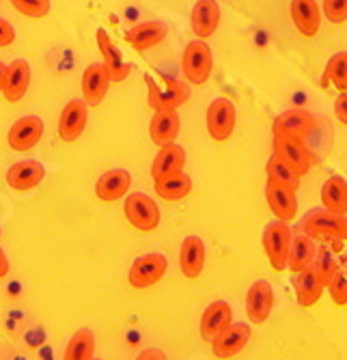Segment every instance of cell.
<instances>
[{
  "label": "cell",
  "mask_w": 347,
  "mask_h": 360,
  "mask_svg": "<svg viewBox=\"0 0 347 360\" xmlns=\"http://www.w3.org/2000/svg\"><path fill=\"white\" fill-rule=\"evenodd\" d=\"M300 224L302 233L310 236L313 240H322L324 244H332L336 250L347 240V216H336L324 207L310 210Z\"/></svg>",
  "instance_id": "obj_1"
},
{
  "label": "cell",
  "mask_w": 347,
  "mask_h": 360,
  "mask_svg": "<svg viewBox=\"0 0 347 360\" xmlns=\"http://www.w3.org/2000/svg\"><path fill=\"white\" fill-rule=\"evenodd\" d=\"M181 70L188 84L192 86H201L209 80L214 70V54L211 48L205 44V39H195L185 46L181 56Z\"/></svg>",
  "instance_id": "obj_2"
},
{
  "label": "cell",
  "mask_w": 347,
  "mask_h": 360,
  "mask_svg": "<svg viewBox=\"0 0 347 360\" xmlns=\"http://www.w3.org/2000/svg\"><path fill=\"white\" fill-rule=\"evenodd\" d=\"M292 229L287 222L282 220H272L266 224L263 233H261V242H263V250L270 259V266L276 272H282L287 268V255H289V246H292Z\"/></svg>",
  "instance_id": "obj_3"
},
{
  "label": "cell",
  "mask_w": 347,
  "mask_h": 360,
  "mask_svg": "<svg viewBox=\"0 0 347 360\" xmlns=\"http://www.w3.org/2000/svg\"><path fill=\"white\" fill-rule=\"evenodd\" d=\"M145 82L149 86V106L155 110H179L188 97H190V86L179 80L164 78V86L155 82L153 76L145 74Z\"/></svg>",
  "instance_id": "obj_4"
},
{
  "label": "cell",
  "mask_w": 347,
  "mask_h": 360,
  "mask_svg": "<svg viewBox=\"0 0 347 360\" xmlns=\"http://www.w3.org/2000/svg\"><path fill=\"white\" fill-rule=\"evenodd\" d=\"M123 212H125L128 222L143 233H149V231H153V229H157L160 218H162L157 203L145 192H132V194L125 196Z\"/></svg>",
  "instance_id": "obj_5"
},
{
  "label": "cell",
  "mask_w": 347,
  "mask_h": 360,
  "mask_svg": "<svg viewBox=\"0 0 347 360\" xmlns=\"http://www.w3.org/2000/svg\"><path fill=\"white\" fill-rule=\"evenodd\" d=\"M169 270V261L162 252H147L134 259L128 272V281L134 289H149L157 285Z\"/></svg>",
  "instance_id": "obj_6"
},
{
  "label": "cell",
  "mask_w": 347,
  "mask_h": 360,
  "mask_svg": "<svg viewBox=\"0 0 347 360\" xmlns=\"http://www.w3.org/2000/svg\"><path fill=\"white\" fill-rule=\"evenodd\" d=\"M235 119H237V112H235V106L229 97H216V100L209 104L207 117H205L209 139H214L216 143L229 141L235 129Z\"/></svg>",
  "instance_id": "obj_7"
},
{
  "label": "cell",
  "mask_w": 347,
  "mask_h": 360,
  "mask_svg": "<svg viewBox=\"0 0 347 360\" xmlns=\"http://www.w3.org/2000/svg\"><path fill=\"white\" fill-rule=\"evenodd\" d=\"M272 149H274V155H278L282 162H287V165L300 177H304L310 171V167H313V151L306 147V143L302 139H292V136L274 134Z\"/></svg>",
  "instance_id": "obj_8"
},
{
  "label": "cell",
  "mask_w": 347,
  "mask_h": 360,
  "mask_svg": "<svg viewBox=\"0 0 347 360\" xmlns=\"http://www.w3.org/2000/svg\"><path fill=\"white\" fill-rule=\"evenodd\" d=\"M246 315L252 323L268 321L272 309H274V289L268 281H255L246 293Z\"/></svg>",
  "instance_id": "obj_9"
},
{
  "label": "cell",
  "mask_w": 347,
  "mask_h": 360,
  "mask_svg": "<svg viewBox=\"0 0 347 360\" xmlns=\"http://www.w3.org/2000/svg\"><path fill=\"white\" fill-rule=\"evenodd\" d=\"M274 134L292 136V139H308L310 132L315 129V119L308 110L304 108H289L285 112H280L274 119Z\"/></svg>",
  "instance_id": "obj_10"
},
{
  "label": "cell",
  "mask_w": 347,
  "mask_h": 360,
  "mask_svg": "<svg viewBox=\"0 0 347 360\" xmlns=\"http://www.w3.org/2000/svg\"><path fill=\"white\" fill-rule=\"evenodd\" d=\"M89 121V104L84 100H72L63 108L58 117V139L65 143H74L80 139Z\"/></svg>",
  "instance_id": "obj_11"
},
{
  "label": "cell",
  "mask_w": 347,
  "mask_h": 360,
  "mask_svg": "<svg viewBox=\"0 0 347 360\" xmlns=\"http://www.w3.org/2000/svg\"><path fill=\"white\" fill-rule=\"evenodd\" d=\"M44 136V121L35 115L30 117H22L18 119L9 134H7V143L13 151H30Z\"/></svg>",
  "instance_id": "obj_12"
},
{
  "label": "cell",
  "mask_w": 347,
  "mask_h": 360,
  "mask_svg": "<svg viewBox=\"0 0 347 360\" xmlns=\"http://www.w3.org/2000/svg\"><path fill=\"white\" fill-rule=\"evenodd\" d=\"M250 341V326L248 323H231L225 328L214 341H211V352L220 360H229L237 356Z\"/></svg>",
  "instance_id": "obj_13"
},
{
  "label": "cell",
  "mask_w": 347,
  "mask_h": 360,
  "mask_svg": "<svg viewBox=\"0 0 347 360\" xmlns=\"http://www.w3.org/2000/svg\"><path fill=\"white\" fill-rule=\"evenodd\" d=\"M233 323V309L227 300H214L201 315V337L211 343L220 333Z\"/></svg>",
  "instance_id": "obj_14"
},
{
  "label": "cell",
  "mask_w": 347,
  "mask_h": 360,
  "mask_svg": "<svg viewBox=\"0 0 347 360\" xmlns=\"http://www.w3.org/2000/svg\"><path fill=\"white\" fill-rule=\"evenodd\" d=\"M169 35V26L164 22L157 20H149V22H140L136 26H132L128 32H125V41H128L136 52H145L155 48L157 44H162Z\"/></svg>",
  "instance_id": "obj_15"
},
{
  "label": "cell",
  "mask_w": 347,
  "mask_h": 360,
  "mask_svg": "<svg viewBox=\"0 0 347 360\" xmlns=\"http://www.w3.org/2000/svg\"><path fill=\"white\" fill-rule=\"evenodd\" d=\"M98 48L102 52V65L110 78V82H121L130 76L132 65L130 63H123V56L119 52V48L114 46V41L110 39V35L106 32V28L98 30Z\"/></svg>",
  "instance_id": "obj_16"
},
{
  "label": "cell",
  "mask_w": 347,
  "mask_h": 360,
  "mask_svg": "<svg viewBox=\"0 0 347 360\" xmlns=\"http://www.w3.org/2000/svg\"><path fill=\"white\" fill-rule=\"evenodd\" d=\"M205 242L199 236H188L179 248V268L185 278H199L205 268Z\"/></svg>",
  "instance_id": "obj_17"
},
{
  "label": "cell",
  "mask_w": 347,
  "mask_h": 360,
  "mask_svg": "<svg viewBox=\"0 0 347 360\" xmlns=\"http://www.w3.org/2000/svg\"><path fill=\"white\" fill-rule=\"evenodd\" d=\"M266 201L276 220L292 222L298 214V196L292 188L266 184Z\"/></svg>",
  "instance_id": "obj_18"
},
{
  "label": "cell",
  "mask_w": 347,
  "mask_h": 360,
  "mask_svg": "<svg viewBox=\"0 0 347 360\" xmlns=\"http://www.w3.org/2000/svg\"><path fill=\"white\" fill-rule=\"evenodd\" d=\"M46 177V169L41 162L37 160H22L15 162V165L7 171V184L9 188L18 190V192H28L37 188Z\"/></svg>",
  "instance_id": "obj_19"
},
{
  "label": "cell",
  "mask_w": 347,
  "mask_h": 360,
  "mask_svg": "<svg viewBox=\"0 0 347 360\" xmlns=\"http://www.w3.org/2000/svg\"><path fill=\"white\" fill-rule=\"evenodd\" d=\"M130 186H132V175L128 171L125 169H110L98 179L96 194H98V199L104 203H114V201H121L123 196L130 192Z\"/></svg>",
  "instance_id": "obj_20"
},
{
  "label": "cell",
  "mask_w": 347,
  "mask_h": 360,
  "mask_svg": "<svg viewBox=\"0 0 347 360\" xmlns=\"http://www.w3.org/2000/svg\"><path fill=\"white\" fill-rule=\"evenodd\" d=\"M110 78L102 63H91L82 74V100L89 106H98L108 93Z\"/></svg>",
  "instance_id": "obj_21"
},
{
  "label": "cell",
  "mask_w": 347,
  "mask_h": 360,
  "mask_svg": "<svg viewBox=\"0 0 347 360\" xmlns=\"http://www.w3.org/2000/svg\"><path fill=\"white\" fill-rule=\"evenodd\" d=\"M181 129V119L177 110H155L149 123V136L157 147L175 143Z\"/></svg>",
  "instance_id": "obj_22"
},
{
  "label": "cell",
  "mask_w": 347,
  "mask_h": 360,
  "mask_svg": "<svg viewBox=\"0 0 347 360\" xmlns=\"http://www.w3.org/2000/svg\"><path fill=\"white\" fill-rule=\"evenodd\" d=\"M220 24V7L216 0H197L190 13V26L199 39L211 37Z\"/></svg>",
  "instance_id": "obj_23"
},
{
  "label": "cell",
  "mask_w": 347,
  "mask_h": 360,
  "mask_svg": "<svg viewBox=\"0 0 347 360\" xmlns=\"http://www.w3.org/2000/svg\"><path fill=\"white\" fill-rule=\"evenodd\" d=\"M292 20L304 37L317 35L322 24V9L317 0H292Z\"/></svg>",
  "instance_id": "obj_24"
},
{
  "label": "cell",
  "mask_w": 347,
  "mask_h": 360,
  "mask_svg": "<svg viewBox=\"0 0 347 360\" xmlns=\"http://www.w3.org/2000/svg\"><path fill=\"white\" fill-rule=\"evenodd\" d=\"M183 167H185L183 147L177 145V143H169V145L160 147V151H157L153 165H151V177H153V181H157V179H162L166 175L183 171Z\"/></svg>",
  "instance_id": "obj_25"
},
{
  "label": "cell",
  "mask_w": 347,
  "mask_h": 360,
  "mask_svg": "<svg viewBox=\"0 0 347 360\" xmlns=\"http://www.w3.org/2000/svg\"><path fill=\"white\" fill-rule=\"evenodd\" d=\"M30 86V65L24 58H15L9 68H7V78H5V86H3V95L9 104L20 102L26 95Z\"/></svg>",
  "instance_id": "obj_26"
},
{
  "label": "cell",
  "mask_w": 347,
  "mask_h": 360,
  "mask_svg": "<svg viewBox=\"0 0 347 360\" xmlns=\"http://www.w3.org/2000/svg\"><path fill=\"white\" fill-rule=\"evenodd\" d=\"M294 287H296V300L300 307L317 304L326 291V283L313 272V268H306V270L294 274Z\"/></svg>",
  "instance_id": "obj_27"
},
{
  "label": "cell",
  "mask_w": 347,
  "mask_h": 360,
  "mask_svg": "<svg viewBox=\"0 0 347 360\" xmlns=\"http://www.w3.org/2000/svg\"><path fill=\"white\" fill-rule=\"evenodd\" d=\"M315 255H317V244L315 240L306 233H296L292 238V246H289V255H287V268L298 274L306 268H310Z\"/></svg>",
  "instance_id": "obj_28"
},
{
  "label": "cell",
  "mask_w": 347,
  "mask_h": 360,
  "mask_svg": "<svg viewBox=\"0 0 347 360\" xmlns=\"http://www.w3.org/2000/svg\"><path fill=\"white\" fill-rule=\"evenodd\" d=\"M322 205L336 216H347V179H343L341 175H332L324 181Z\"/></svg>",
  "instance_id": "obj_29"
},
{
  "label": "cell",
  "mask_w": 347,
  "mask_h": 360,
  "mask_svg": "<svg viewBox=\"0 0 347 360\" xmlns=\"http://www.w3.org/2000/svg\"><path fill=\"white\" fill-rule=\"evenodd\" d=\"M153 184H155L157 196L164 199V201H181V199H185V196L192 192V179H190V175H185L183 171L166 175V177L157 179Z\"/></svg>",
  "instance_id": "obj_30"
},
{
  "label": "cell",
  "mask_w": 347,
  "mask_h": 360,
  "mask_svg": "<svg viewBox=\"0 0 347 360\" xmlns=\"http://www.w3.org/2000/svg\"><path fill=\"white\" fill-rule=\"evenodd\" d=\"M96 354V335L91 328H80L67 343L63 360H93Z\"/></svg>",
  "instance_id": "obj_31"
},
{
  "label": "cell",
  "mask_w": 347,
  "mask_h": 360,
  "mask_svg": "<svg viewBox=\"0 0 347 360\" xmlns=\"http://www.w3.org/2000/svg\"><path fill=\"white\" fill-rule=\"evenodd\" d=\"M266 173H268V184H274V186H285V188H292L298 192L300 188V175L287 165V162H282L278 155H272L268 160V167H266Z\"/></svg>",
  "instance_id": "obj_32"
},
{
  "label": "cell",
  "mask_w": 347,
  "mask_h": 360,
  "mask_svg": "<svg viewBox=\"0 0 347 360\" xmlns=\"http://www.w3.org/2000/svg\"><path fill=\"white\" fill-rule=\"evenodd\" d=\"M310 268H313V272L317 274L326 285L339 272V264L334 261V257H332V252H330L328 246H317V255H315Z\"/></svg>",
  "instance_id": "obj_33"
},
{
  "label": "cell",
  "mask_w": 347,
  "mask_h": 360,
  "mask_svg": "<svg viewBox=\"0 0 347 360\" xmlns=\"http://www.w3.org/2000/svg\"><path fill=\"white\" fill-rule=\"evenodd\" d=\"M326 76L341 93L347 91V52H336L330 56L326 65Z\"/></svg>",
  "instance_id": "obj_34"
},
{
  "label": "cell",
  "mask_w": 347,
  "mask_h": 360,
  "mask_svg": "<svg viewBox=\"0 0 347 360\" xmlns=\"http://www.w3.org/2000/svg\"><path fill=\"white\" fill-rule=\"evenodd\" d=\"M11 5L30 20H41L50 13V0H11Z\"/></svg>",
  "instance_id": "obj_35"
},
{
  "label": "cell",
  "mask_w": 347,
  "mask_h": 360,
  "mask_svg": "<svg viewBox=\"0 0 347 360\" xmlns=\"http://www.w3.org/2000/svg\"><path fill=\"white\" fill-rule=\"evenodd\" d=\"M326 289L330 291V298H332L334 304H339V307L347 304V274H345V272L339 270V272L330 278V283L326 285Z\"/></svg>",
  "instance_id": "obj_36"
},
{
  "label": "cell",
  "mask_w": 347,
  "mask_h": 360,
  "mask_svg": "<svg viewBox=\"0 0 347 360\" xmlns=\"http://www.w3.org/2000/svg\"><path fill=\"white\" fill-rule=\"evenodd\" d=\"M324 15L332 24H343L347 20V0H324Z\"/></svg>",
  "instance_id": "obj_37"
},
{
  "label": "cell",
  "mask_w": 347,
  "mask_h": 360,
  "mask_svg": "<svg viewBox=\"0 0 347 360\" xmlns=\"http://www.w3.org/2000/svg\"><path fill=\"white\" fill-rule=\"evenodd\" d=\"M13 41H15V28L7 20L0 18V48H7Z\"/></svg>",
  "instance_id": "obj_38"
},
{
  "label": "cell",
  "mask_w": 347,
  "mask_h": 360,
  "mask_svg": "<svg viewBox=\"0 0 347 360\" xmlns=\"http://www.w3.org/2000/svg\"><path fill=\"white\" fill-rule=\"evenodd\" d=\"M334 115H336V119L347 127V91L345 93H341L336 100H334Z\"/></svg>",
  "instance_id": "obj_39"
},
{
  "label": "cell",
  "mask_w": 347,
  "mask_h": 360,
  "mask_svg": "<svg viewBox=\"0 0 347 360\" xmlns=\"http://www.w3.org/2000/svg\"><path fill=\"white\" fill-rule=\"evenodd\" d=\"M136 360H169V358H166V354H164L162 349L149 347V349H143V352L136 356Z\"/></svg>",
  "instance_id": "obj_40"
},
{
  "label": "cell",
  "mask_w": 347,
  "mask_h": 360,
  "mask_svg": "<svg viewBox=\"0 0 347 360\" xmlns=\"http://www.w3.org/2000/svg\"><path fill=\"white\" fill-rule=\"evenodd\" d=\"M9 274V259H7V252L0 248V278H5Z\"/></svg>",
  "instance_id": "obj_41"
},
{
  "label": "cell",
  "mask_w": 347,
  "mask_h": 360,
  "mask_svg": "<svg viewBox=\"0 0 347 360\" xmlns=\"http://www.w3.org/2000/svg\"><path fill=\"white\" fill-rule=\"evenodd\" d=\"M7 68H9V65H5L3 60H0V91H3V86H5V78H7Z\"/></svg>",
  "instance_id": "obj_42"
},
{
  "label": "cell",
  "mask_w": 347,
  "mask_h": 360,
  "mask_svg": "<svg viewBox=\"0 0 347 360\" xmlns=\"http://www.w3.org/2000/svg\"><path fill=\"white\" fill-rule=\"evenodd\" d=\"M341 266H343V270L347 272V250L343 252V259H341Z\"/></svg>",
  "instance_id": "obj_43"
},
{
  "label": "cell",
  "mask_w": 347,
  "mask_h": 360,
  "mask_svg": "<svg viewBox=\"0 0 347 360\" xmlns=\"http://www.w3.org/2000/svg\"><path fill=\"white\" fill-rule=\"evenodd\" d=\"M0 236H3V229H0Z\"/></svg>",
  "instance_id": "obj_44"
},
{
  "label": "cell",
  "mask_w": 347,
  "mask_h": 360,
  "mask_svg": "<svg viewBox=\"0 0 347 360\" xmlns=\"http://www.w3.org/2000/svg\"><path fill=\"white\" fill-rule=\"evenodd\" d=\"M93 360H100V358H93Z\"/></svg>",
  "instance_id": "obj_45"
}]
</instances>
